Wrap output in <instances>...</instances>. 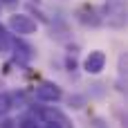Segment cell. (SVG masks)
Listing matches in <instances>:
<instances>
[{
	"label": "cell",
	"mask_w": 128,
	"mask_h": 128,
	"mask_svg": "<svg viewBox=\"0 0 128 128\" xmlns=\"http://www.w3.org/2000/svg\"><path fill=\"white\" fill-rule=\"evenodd\" d=\"M104 68H106V54L101 50H92L83 61V70L88 74H99Z\"/></svg>",
	"instance_id": "52a82bcc"
},
{
	"label": "cell",
	"mask_w": 128,
	"mask_h": 128,
	"mask_svg": "<svg viewBox=\"0 0 128 128\" xmlns=\"http://www.w3.org/2000/svg\"><path fill=\"white\" fill-rule=\"evenodd\" d=\"M99 18H101V25H108V27H124L126 25V0H106L104 2V9L99 11Z\"/></svg>",
	"instance_id": "6da1fadb"
},
{
	"label": "cell",
	"mask_w": 128,
	"mask_h": 128,
	"mask_svg": "<svg viewBox=\"0 0 128 128\" xmlns=\"http://www.w3.org/2000/svg\"><path fill=\"white\" fill-rule=\"evenodd\" d=\"M0 4H7V7H11V4H18V0H0Z\"/></svg>",
	"instance_id": "5bb4252c"
},
{
	"label": "cell",
	"mask_w": 128,
	"mask_h": 128,
	"mask_svg": "<svg viewBox=\"0 0 128 128\" xmlns=\"http://www.w3.org/2000/svg\"><path fill=\"white\" fill-rule=\"evenodd\" d=\"M65 68H68L70 72L76 70V58H74V56H68V58H65Z\"/></svg>",
	"instance_id": "7c38bea8"
},
{
	"label": "cell",
	"mask_w": 128,
	"mask_h": 128,
	"mask_svg": "<svg viewBox=\"0 0 128 128\" xmlns=\"http://www.w3.org/2000/svg\"><path fill=\"white\" fill-rule=\"evenodd\" d=\"M11 108H14L11 94H9V92H2V90H0V117H4V115H7Z\"/></svg>",
	"instance_id": "9c48e42d"
},
{
	"label": "cell",
	"mask_w": 128,
	"mask_h": 128,
	"mask_svg": "<svg viewBox=\"0 0 128 128\" xmlns=\"http://www.w3.org/2000/svg\"><path fill=\"white\" fill-rule=\"evenodd\" d=\"M34 94H36V99L43 101V104H56V101L63 99V90H61L56 83H52V81H40V83L36 86Z\"/></svg>",
	"instance_id": "3957f363"
},
{
	"label": "cell",
	"mask_w": 128,
	"mask_h": 128,
	"mask_svg": "<svg viewBox=\"0 0 128 128\" xmlns=\"http://www.w3.org/2000/svg\"><path fill=\"white\" fill-rule=\"evenodd\" d=\"M34 117H38L43 124H58V126H63V128H74L72 122H70L61 110H56V108H52V106H45V108L34 110Z\"/></svg>",
	"instance_id": "277c9868"
},
{
	"label": "cell",
	"mask_w": 128,
	"mask_h": 128,
	"mask_svg": "<svg viewBox=\"0 0 128 128\" xmlns=\"http://www.w3.org/2000/svg\"><path fill=\"white\" fill-rule=\"evenodd\" d=\"M4 27L9 29V34H16L18 38L20 36H32V34L38 32V22L29 14H14V16H9Z\"/></svg>",
	"instance_id": "7a4b0ae2"
},
{
	"label": "cell",
	"mask_w": 128,
	"mask_h": 128,
	"mask_svg": "<svg viewBox=\"0 0 128 128\" xmlns=\"http://www.w3.org/2000/svg\"><path fill=\"white\" fill-rule=\"evenodd\" d=\"M43 128H63V126H58V124H45Z\"/></svg>",
	"instance_id": "2e32d148"
},
{
	"label": "cell",
	"mask_w": 128,
	"mask_h": 128,
	"mask_svg": "<svg viewBox=\"0 0 128 128\" xmlns=\"http://www.w3.org/2000/svg\"><path fill=\"white\" fill-rule=\"evenodd\" d=\"M94 126H97V128H106V124H104L101 119H97V122H94Z\"/></svg>",
	"instance_id": "9a60e30c"
},
{
	"label": "cell",
	"mask_w": 128,
	"mask_h": 128,
	"mask_svg": "<svg viewBox=\"0 0 128 128\" xmlns=\"http://www.w3.org/2000/svg\"><path fill=\"white\" fill-rule=\"evenodd\" d=\"M68 104H70L72 108H83L86 99H83V97H79V94H74V97H70V99H68Z\"/></svg>",
	"instance_id": "8fae6325"
},
{
	"label": "cell",
	"mask_w": 128,
	"mask_h": 128,
	"mask_svg": "<svg viewBox=\"0 0 128 128\" xmlns=\"http://www.w3.org/2000/svg\"><path fill=\"white\" fill-rule=\"evenodd\" d=\"M11 40H14V36L9 34L7 27L0 22V56H4V54L11 52Z\"/></svg>",
	"instance_id": "ba28073f"
},
{
	"label": "cell",
	"mask_w": 128,
	"mask_h": 128,
	"mask_svg": "<svg viewBox=\"0 0 128 128\" xmlns=\"http://www.w3.org/2000/svg\"><path fill=\"white\" fill-rule=\"evenodd\" d=\"M11 52H14V61H16L18 65H29V63L34 61V56H36L34 47H32L29 43H25L22 38H18V36L11 40Z\"/></svg>",
	"instance_id": "5b68a950"
},
{
	"label": "cell",
	"mask_w": 128,
	"mask_h": 128,
	"mask_svg": "<svg viewBox=\"0 0 128 128\" xmlns=\"http://www.w3.org/2000/svg\"><path fill=\"white\" fill-rule=\"evenodd\" d=\"M74 16H76V20H79L81 25H86V27H99V25H101L99 9H97V7H92L90 2L79 4V7L74 9Z\"/></svg>",
	"instance_id": "8992f818"
},
{
	"label": "cell",
	"mask_w": 128,
	"mask_h": 128,
	"mask_svg": "<svg viewBox=\"0 0 128 128\" xmlns=\"http://www.w3.org/2000/svg\"><path fill=\"white\" fill-rule=\"evenodd\" d=\"M0 128H16V122H11V119H4V122L0 124Z\"/></svg>",
	"instance_id": "4fadbf2b"
},
{
	"label": "cell",
	"mask_w": 128,
	"mask_h": 128,
	"mask_svg": "<svg viewBox=\"0 0 128 128\" xmlns=\"http://www.w3.org/2000/svg\"><path fill=\"white\" fill-rule=\"evenodd\" d=\"M18 128H38L36 117H22V119H20V124H18Z\"/></svg>",
	"instance_id": "30bf717a"
}]
</instances>
